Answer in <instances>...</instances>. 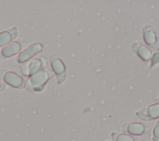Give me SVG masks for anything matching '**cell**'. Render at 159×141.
I'll use <instances>...</instances> for the list:
<instances>
[{"label":"cell","mask_w":159,"mask_h":141,"mask_svg":"<svg viewBox=\"0 0 159 141\" xmlns=\"http://www.w3.org/2000/svg\"><path fill=\"white\" fill-rule=\"evenodd\" d=\"M143 39L145 43L149 46L154 45L157 41L156 34L154 31L151 30H147L143 33Z\"/></svg>","instance_id":"obj_11"},{"label":"cell","mask_w":159,"mask_h":141,"mask_svg":"<svg viewBox=\"0 0 159 141\" xmlns=\"http://www.w3.org/2000/svg\"><path fill=\"white\" fill-rule=\"evenodd\" d=\"M51 66L53 72L57 75H61L65 72V66L63 61L58 58H55L51 61Z\"/></svg>","instance_id":"obj_9"},{"label":"cell","mask_w":159,"mask_h":141,"mask_svg":"<svg viewBox=\"0 0 159 141\" xmlns=\"http://www.w3.org/2000/svg\"><path fill=\"white\" fill-rule=\"evenodd\" d=\"M43 66V61L41 58H35L23 64L20 67L21 73L25 76L32 75L40 71Z\"/></svg>","instance_id":"obj_4"},{"label":"cell","mask_w":159,"mask_h":141,"mask_svg":"<svg viewBox=\"0 0 159 141\" xmlns=\"http://www.w3.org/2000/svg\"><path fill=\"white\" fill-rule=\"evenodd\" d=\"M7 32H9L11 36H12V40H14L16 37H17V29L16 27H14V28H12L11 29H9L7 30Z\"/></svg>","instance_id":"obj_14"},{"label":"cell","mask_w":159,"mask_h":141,"mask_svg":"<svg viewBox=\"0 0 159 141\" xmlns=\"http://www.w3.org/2000/svg\"><path fill=\"white\" fill-rule=\"evenodd\" d=\"M1 89H0V91H3L4 89V88H5V84H4V83H1Z\"/></svg>","instance_id":"obj_17"},{"label":"cell","mask_w":159,"mask_h":141,"mask_svg":"<svg viewBox=\"0 0 159 141\" xmlns=\"http://www.w3.org/2000/svg\"><path fill=\"white\" fill-rule=\"evenodd\" d=\"M137 53L138 56L144 61H148L152 56L151 51L144 45H142L138 48Z\"/></svg>","instance_id":"obj_10"},{"label":"cell","mask_w":159,"mask_h":141,"mask_svg":"<svg viewBox=\"0 0 159 141\" xmlns=\"http://www.w3.org/2000/svg\"><path fill=\"white\" fill-rule=\"evenodd\" d=\"M66 72H65L64 73H63V74H61V75H57V80H58V83H60L62 82L63 81H64L65 79V78H66Z\"/></svg>","instance_id":"obj_15"},{"label":"cell","mask_w":159,"mask_h":141,"mask_svg":"<svg viewBox=\"0 0 159 141\" xmlns=\"http://www.w3.org/2000/svg\"><path fill=\"white\" fill-rule=\"evenodd\" d=\"M22 48L20 44L17 42H12L9 43L1 50V55L4 58H9L16 55Z\"/></svg>","instance_id":"obj_7"},{"label":"cell","mask_w":159,"mask_h":141,"mask_svg":"<svg viewBox=\"0 0 159 141\" xmlns=\"http://www.w3.org/2000/svg\"><path fill=\"white\" fill-rule=\"evenodd\" d=\"M3 80L7 84L16 88L21 87L24 82V80L20 76L12 71H6L3 76Z\"/></svg>","instance_id":"obj_6"},{"label":"cell","mask_w":159,"mask_h":141,"mask_svg":"<svg viewBox=\"0 0 159 141\" xmlns=\"http://www.w3.org/2000/svg\"><path fill=\"white\" fill-rule=\"evenodd\" d=\"M49 79L47 71L41 70L30 76L27 81V88L30 90L40 91Z\"/></svg>","instance_id":"obj_1"},{"label":"cell","mask_w":159,"mask_h":141,"mask_svg":"<svg viewBox=\"0 0 159 141\" xmlns=\"http://www.w3.org/2000/svg\"><path fill=\"white\" fill-rule=\"evenodd\" d=\"M12 36L7 31L0 32V47H5L12 40Z\"/></svg>","instance_id":"obj_12"},{"label":"cell","mask_w":159,"mask_h":141,"mask_svg":"<svg viewBox=\"0 0 159 141\" xmlns=\"http://www.w3.org/2000/svg\"><path fill=\"white\" fill-rule=\"evenodd\" d=\"M1 83H0V89H1Z\"/></svg>","instance_id":"obj_19"},{"label":"cell","mask_w":159,"mask_h":141,"mask_svg":"<svg viewBox=\"0 0 159 141\" xmlns=\"http://www.w3.org/2000/svg\"><path fill=\"white\" fill-rule=\"evenodd\" d=\"M140 141H150V139L148 137H143L141 139H140Z\"/></svg>","instance_id":"obj_16"},{"label":"cell","mask_w":159,"mask_h":141,"mask_svg":"<svg viewBox=\"0 0 159 141\" xmlns=\"http://www.w3.org/2000/svg\"><path fill=\"white\" fill-rule=\"evenodd\" d=\"M111 138L113 141H140L137 137L124 133L113 132L111 134Z\"/></svg>","instance_id":"obj_8"},{"label":"cell","mask_w":159,"mask_h":141,"mask_svg":"<svg viewBox=\"0 0 159 141\" xmlns=\"http://www.w3.org/2000/svg\"><path fill=\"white\" fill-rule=\"evenodd\" d=\"M2 70L1 71H0V79L1 80H2Z\"/></svg>","instance_id":"obj_18"},{"label":"cell","mask_w":159,"mask_h":141,"mask_svg":"<svg viewBox=\"0 0 159 141\" xmlns=\"http://www.w3.org/2000/svg\"><path fill=\"white\" fill-rule=\"evenodd\" d=\"M136 115L145 120H153L159 118V103H155L148 106L145 109L141 110Z\"/></svg>","instance_id":"obj_5"},{"label":"cell","mask_w":159,"mask_h":141,"mask_svg":"<svg viewBox=\"0 0 159 141\" xmlns=\"http://www.w3.org/2000/svg\"><path fill=\"white\" fill-rule=\"evenodd\" d=\"M122 131L132 136L147 135L150 134V128L141 122H134L124 124L122 126Z\"/></svg>","instance_id":"obj_2"},{"label":"cell","mask_w":159,"mask_h":141,"mask_svg":"<svg viewBox=\"0 0 159 141\" xmlns=\"http://www.w3.org/2000/svg\"><path fill=\"white\" fill-rule=\"evenodd\" d=\"M43 49V46L39 43H33L29 45L24 50L19 53L17 60L19 63H24L29 60L31 58L39 53Z\"/></svg>","instance_id":"obj_3"},{"label":"cell","mask_w":159,"mask_h":141,"mask_svg":"<svg viewBox=\"0 0 159 141\" xmlns=\"http://www.w3.org/2000/svg\"><path fill=\"white\" fill-rule=\"evenodd\" d=\"M153 141H159V120L156 122L153 129Z\"/></svg>","instance_id":"obj_13"}]
</instances>
